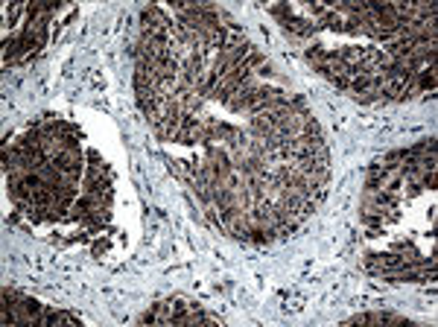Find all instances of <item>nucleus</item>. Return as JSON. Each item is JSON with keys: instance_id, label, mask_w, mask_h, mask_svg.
I'll return each mask as SVG.
<instances>
[{"instance_id": "f257e3e1", "label": "nucleus", "mask_w": 438, "mask_h": 327, "mask_svg": "<svg viewBox=\"0 0 438 327\" xmlns=\"http://www.w3.org/2000/svg\"><path fill=\"white\" fill-rule=\"evenodd\" d=\"M82 161H85L82 149H59V152H53V158H50V164L59 169V173L67 176V184H76L79 181Z\"/></svg>"}, {"instance_id": "39448f33", "label": "nucleus", "mask_w": 438, "mask_h": 327, "mask_svg": "<svg viewBox=\"0 0 438 327\" xmlns=\"http://www.w3.org/2000/svg\"><path fill=\"white\" fill-rule=\"evenodd\" d=\"M328 56H330V53L324 50V47H310V50H307V62H310V65H313V67L319 70V67H321L324 62H328Z\"/></svg>"}, {"instance_id": "7ed1b4c3", "label": "nucleus", "mask_w": 438, "mask_h": 327, "mask_svg": "<svg viewBox=\"0 0 438 327\" xmlns=\"http://www.w3.org/2000/svg\"><path fill=\"white\" fill-rule=\"evenodd\" d=\"M137 321L140 324H173V304H169V301L152 304V310H146Z\"/></svg>"}, {"instance_id": "20e7f679", "label": "nucleus", "mask_w": 438, "mask_h": 327, "mask_svg": "<svg viewBox=\"0 0 438 327\" xmlns=\"http://www.w3.org/2000/svg\"><path fill=\"white\" fill-rule=\"evenodd\" d=\"M280 24H284V30H289V33H295V35H313L316 30H319V21H307V18H292V15H284L280 18Z\"/></svg>"}, {"instance_id": "f03ea898", "label": "nucleus", "mask_w": 438, "mask_h": 327, "mask_svg": "<svg viewBox=\"0 0 438 327\" xmlns=\"http://www.w3.org/2000/svg\"><path fill=\"white\" fill-rule=\"evenodd\" d=\"M345 324H406L403 316L398 312H357V316H351Z\"/></svg>"}]
</instances>
